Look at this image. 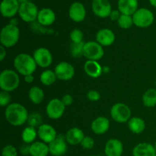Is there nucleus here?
Segmentation results:
<instances>
[{"label": "nucleus", "mask_w": 156, "mask_h": 156, "mask_svg": "<svg viewBox=\"0 0 156 156\" xmlns=\"http://www.w3.org/2000/svg\"><path fill=\"white\" fill-rule=\"evenodd\" d=\"M20 3L18 0H2L0 4V12L4 18H12L18 13Z\"/></svg>", "instance_id": "nucleus-14"}, {"label": "nucleus", "mask_w": 156, "mask_h": 156, "mask_svg": "<svg viewBox=\"0 0 156 156\" xmlns=\"http://www.w3.org/2000/svg\"><path fill=\"white\" fill-rule=\"evenodd\" d=\"M11 96L9 92L1 91L0 92V105L2 107H7L10 105Z\"/></svg>", "instance_id": "nucleus-36"}, {"label": "nucleus", "mask_w": 156, "mask_h": 156, "mask_svg": "<svg viewBox=\"0 0 156 156\" xmlns=\"http://www.w3.org/2000/svg\"><path fill=\"white\" fill-rule=\"evenodd\" d=\"M66 106L62 101L58 98H53L49 101L46 108V112L49 118L56 120L63 115Z\"/></svg>", "instance_id": "nucleus-9"}, {"label": "nucleus", "mask_w": 156, "mask_h": 156, "mask_svg": "<svg viewBox=\"0 0 156 156\" xmlns=\"http://www.w3.org/2000/svg\"><path fill=\"white\" fill-rule=\"evenodd\" d=\"M18 2L20 3V4H22V3H24V2H30V0H18Z\"/></svg>", "instance_id": "nucleus-46"}, {"label": "nucleus", "mask_w": 156, "mask_h": 156, "mask_svg": "<svg viewBox=\"0 0 156 156\" xmlns=\"http://www.w3.org/2000/svg\"><path fill=\"white\" fill-rule=\"evenodd\" d=\"M111 116L117 123H123L129 120L131 111L129 107L123 103H117L111 109Z\"/></svg>", "instance_id": "nucleus-7"}, {"label": "nucleus", "mask_w": 156, "mask_h": 156, "mask_svg": "<svg viewBox=\"0 0 156 156\" xmlns=\"http://www.w3.org/2000/svg\"><path fill=\"white\" fill-rule=\"evenodd\" d=\"M84 34L79 29H74L70 32V39L72 43H81L83 41Z\"/></svg>", "instance_id": "nucleus-34"}, {"label": "nucleus", "mask_w": 156, "mask_h": 156, "mask_svg": "<svg viewBox=\"0 0 156 156\" xmlns=\"http://www.w3.org/2000/svg\"><path fill=\"white\" fill-rule=\"evenodd\" d=\"M80 145L84 149H91L94 146V141L91 137L85 136Z\"/></svg>", "instance_id": "nucleus-37"}, {"label": "nucleus", "mask_w": 156, "mask_h": 156, "mask_svg": "<svg viewBox=\"0 0 156 156\" xmlns=\"http://www.w3.org/2000/svg\"><path fill=\"white\" fill-rule=\"evenodd\" d=\"M37 21L42 26H50L55 22L56 14L49 8H44L39 11Z\"/></svg>", "instance_id": "nucleus-20"}, {"label": "nucleus", "mask_w": 156, "mask_h": 156, "mask_svg": "<svg viewBox=\"0 0 156 156\" xmlns=\"http://www.w3.org/2000/svg\"><path fill=\"white\" fill-rule=\"evenodd\" d=\"M33 57L37 65L41 68H47L53 62V56L48 49L40 47L34 50Z\"/></svg>", "instance_id": "nucleus-10"}, {"label": "nucleus", "mask_w": 156, "mask_h": 156, "mask_svg": "<svg viewBox=\"0 0 156 156\" xmlns=\"http://www.w3.org/2000/svg\"><path fill=\"white\" fill-rule=\"evenodd\" d=\"M155 85H156V79H155Z\"/></svg>", "instance_id": "nucleus-49"}, {"label": "nucleus", "mask_w": 156, "mask_h": 156, "mask_svg": "<svg viewBox=\"0 0 156 156\" xmlns=\"http://www.w3.org/2000/svg\"><path fill=\"white\" fill-rule=\"evenodd\" d=\"M48 146L50 154L53 156H62L65 155L68 149L66 137L62 135L57 136V137Z\"/></svg>", "instance_id": "nucleus-12"}, {"label": "nucleus", "mask_w": 156, "mask_h": 156, "mask_svg": "<svg viewBox=\"0 0 156 156\" xmlns=\"http://www.w3.org/2000/svg\"><path fill=\"white\" fill-rule=\"evenodd\" d=\"M84 70L88 76L91 78H98L102 73V68L98 61L87 60L84 65Z\"/></svg>", "instance_id": "nucleus-24"}, {"label": "nucleus", "mask_w": 156, "mask_h": 156, "mask_svg": "<svg viewBox=\"0 0 156 156\" xmlns=\"http://www.w3.org/2000/svg\"><path fill=\"white\" fill-rule=\"evenodd\" d=\"M133 24L138 27H148L154 22L155 16L153 12L146 8H140L132 15Z\"/></svg>", "instance_id": "nucleus-5"}, {"label": "nucleus", "mask_w": 156, "mask_h": 156, "mask_svg": "<svg viewBox=\"0 0 156 156\" xmlns=\"http://www.w3.org/2000/svg\"><path fill=\"white\" fill-rule=\"evenodd\" d=\"M42 122V117L37 113H33V114H30L27 119V123L30 125V126L32 127H39L41 124Z\"/></svg>", "instance_id": "nucleus-33"}, {"label": "nucleus", "mask_w": 156, "mask_h": 156, "mask_svg": "<svg viewBox=\"0 0 156 156\" xmlns=\"http://www.w3.org/2000/svg\"><path fill=\"white\" fill-rule=\"evenodd\" d=\"M91 9L96 16L101 18L109 17L112 12V7L109 0H93Z\"/></svg>", "instance_id": "nucleus-11"}, {"label": "nucleus", "mask_w": 156, "mask_h": 156, "mask_svg": "<svg viewBox=\"0 0 156 156\" xmlns=\"http://www.w3.org/2000/svg\"><path fill=\"white\" fill-rule=\"evenodd\" d=\"M2 156H18V150L12 145H7L2 150Z\"/></svg>", "instance_id": "nucleus-35"}, {"label": "nucleus", "mask_w": 156, "mask_h": 156, "mask_svg": "<svg viewBox=\"0 0 156 156\" xmlns=\"http://www.w3.org/2000/svg\"><path fill=\"white\" fill-rule=\"evenodd\" d=\"M89 156H98V155H89Z\"/></svg>", "instance_id": "nucleus-48"}, {"label": "nucleus", "mask_w": 156, "mask_h": 156, "mask_svg": "<svg viewBox=\"0 0 156 156\" xmlns=\"http://www.w3.org/2000/svg\"><path fill=\"white\" fill-rule=\"evenodd\" d=\"M155 150H156V142H155Z\"/></svg>", "instance_id": "nucleus-47"}, {"label": "nucleus", "mask_w": 156, "mask_h": 156, "mask_svg": "<svg viewBox=\"0 0 156 156\" xmlns=\"http://www.w3.org/2000/svg\"><path fill=\"white\" fill-rule=\"evenodd\" d=\"M115 34L109 28L101 29L96 34V41L102 47H108L115 41Z\"/></svg>", "instance_id": "nucleus-18"}, {"label": "nucleus", "mask_w": 156, "mask_h": 156, "mask_svg": "<svg viewBox=\"0 0 156 156\" xmlns=\"http://www.w3.org/2000/svg\"><path fill=\"white\" fill-rule=\"evenodd\" d=\"M28 97L32 103L34 105H40L44 99V92L40 87L33 86L29 90Z\"/></svg>", "instance_id": "nucleus-27"}, {"label": "nucleus", "mask_w": 156, "mask_h": 156, "mask_svg": "<svg viewBox=\"0 0 156 156\" xmlns=\"http://www.w3.org/2000/svg\"><path fill=\"white\" fill-rule=\"evenodd\" d=\"M133 156H156L155 146L148 143H141L133 149Z\"/></svg>", "instance_id": "nucleus-23"}, {"label": "nucleus", "mask_w": 156, "mask_h": 156, "mask_svg": "<svg viewBox=\"0 0 156 156\" xmlns=\"http://www.w3.org/2000/svg\"><path fill=\"white\" fill-rule=\"evenodd\" d=\"M5 56H6L5 47L1 45V47H0V59H1V61L4 60Z\"/></svg>", "instance_id": "nucleus-42"}, {"label": "nucleus", "mask_w": 156, "mask_h": 156, "mask_svg": "<svg viewBox=\"0 0 156 156\" xmlns=\"http://www.w3.org/2000/svg\"><path fill=\"white\" fill-rule=\"evenodd\" d=\"M65 137L68 144L72 146H77L81 144L83 139L85 138V135L82 129L78 127H73L67 131Z\"/></svg>", "instance_id": "nucleus-21"}, {"label": "nucleus", "mask_w": 156, "mask_h": 156, "mask_svg": "<svg viewBox=\"0 0 156 156\" xmlns=\"http://www.w3.org/2000/svg\"><path fill=\"white\" fill-rule=\"evenodd\" d=\"M121 13L119 10H112L111 15H110V18H111V21H118V19L120 18Z\"/></svg>", "instance_id": "nucleus-40"}, {"label": "nucleus", "mask_w": 156, "mask_h": 156, "mask_svg": "<svg viewBox=\"0 0 156 156\" xmlns=\"http://www.w3.org/2000/svg\"><path fill=\"white\" fill-rule=\"evenodd\" d=\"M20 84V77L17 72L5 69L0 73V88L2 91L11 92L15 91Z\"/></svg>", "instance_id": "nucleus-4"}, {"label": "nucleus", "mask_w": 156, "mask_h": 156, "mask_svg": "<svg viewBox=\"0 0 156 156\" xmlns=\"http://www.w3.org/2000/svg\"><path fill=\"white\" fill-rule=\"evenodd\" d=\"M128 127L133 133L140 134L146 129V123L140 117H133L128 121Z\"/></svg>", "instance_id": "nucleus-26"}, {"label": "nucleus", "mask_w": 156, "mask_h": 156, "mask_svg": "<svg viewBox=\"0 0 156 156\" xmlns=\"http://www.w3.org/2000/svg\"><path fill=\"white\" fill-rule=\"evenodd\" d=\"M20 30L17 25L9 24L2 27L0 33L1 45L5 48L12 47L18 42Z\"/></svg>", "instance_id": "nucleus-3"}, {"label": "nucleus", "mask_w": 156, "mask_h": 156, "mask_svg": "<svg viewBox=\"0 0 156 156\" xmlns=\"http://www.w3.org/2000/svg\"><path fill=\"white\" fill-rule=\"evenodd\" d=\"M39 10L36 5L32 2H27L20 5L18 15L22 21L31 23L37 19Z\"/></svg>", "instance_id": "nucleus-6"}, {"label": "nucleus", "mask_w": 156, "mask_h": 156, "mask_svg": "<svg viewBox=\"0 0 156 156\" xmlns=\"http://www.w3.org/2000/svg\"><path fill=\"white\" fill-rule=\"evenodd\" d=\"M9 24H14V25H17V24H18V21H17V19H15V18H12V19L11 20V21H10V23H9Z\"/></svg>", "instance_id": "nucleus-44"}, {"label": "nucleus", "mask_w": 156, "mask_h": 156, "mask_svg": "<svg viewBox=\"0 0 156 156\" xmlns=\"http://www.w3.org/2000/svg\"><path fill=\"white\" fill-rule=\"evenodd\" d=\"M61 101H62V102L63 103V105H65L66 107L69 106V105H71L72 104H73V98L71 94H65V95L62 98Z\"/></svg>", "instance_id": "nucleus-39"}, {"label": "nucleus", "mask_w": 156, "mask_h": 156, "mask_svg": "<svg viewBox=\"0 0 156 156\" xmlns=\"http://www.w3.org/2000/svg\"><path fill=\"white\" fill-rule=\"evenodd\" d=\"M87 98L91 101H97L101 98V94L98 91L95 90H91L87 94Z\"/></svg>", "instance_id": "nucleus-38"}, {"label": "nucleus", "mask_w": 156, "mask_h": 156, "mask_svg": "<svg viewBox=\"0 0 156 156\" xmlns=\"http://www.w3.org/2000/svg\"><path fill=\"white\" fill-rule=\"evenodd\" d=\"M84 45L85 42L72 43L70 45V53L75 58H79L84 56Z\"/></svg>", "instance_id": "nucleus-31"}, {"label": "nucleus", "mask_w": 156, "mask_h": 156, "mask_svg": "<svg viewBox=\"0 0 156 156\" xmlns=\"http://www.w3.org/2000/svg\"><path fill=\"white\" fill-rule=\"evenodd\" d=\"M29 114L25 107L18 103H12L6 107L5 117L11 125L21 126L27 121Z\"/></svg>", "instance_id": "nucleus-1"}, {"label": "nucleus", "mask_w": 156, "mask_h": 156, "mask_svg": "<svg viewBox=\"0 0 156 156\" xmlns=\"http://www.w3.org/2000/svg\"><path fill=\"white\" fill-rule=\"evenodd\" d=\"M37 63L33 56L27 53H20L14 59V66L21 76L32 75L37 69Z\"/></svg>", "instance_id": "nucleus-2"}, {"label": "nucleus", "mask_w": 156, "mask_h": 156, "mask_svg": "<svg viewBox=\"0 0 156 156\" xmlns=\"http://www.w3.org/2000/svg\"><path fill=\"white\" fill-rule=\"evenodd\" d=\"M123 152V143L117 139H111L105 144V154L106 156H121Z\"/></svg>", "instance_id": "nucleus-17"}, {"label": "nucleus", "mask_w": 156, "mask_h": 156, "mask_svg": "<svg viewBox=\"0 0 156 156\" xmlns=\"http://www.w3.org/2000/svg\"><path fill=\"white\" fill-rule=\"evenodd\" d=\"M117 24L121 28L128 29L133 24V19L132 15H127L121 14L120 18L117 21Z\"/></svg>", "instance_id": "nucleus-32"}, {"label": "nucleus", "mask_w": 156, "mask_h": 156, "mask_svg": "<svg viewBox=\"0 0 156 156\" xmlns=\"http://www.w3.org/2000/svg\"><path fill=\"white\" fill-rule=\"evenodd\" d=\"M117 6L121 14L133 15L138 10V0H118Z\"/></svg>", "instance_id": "nucleus-22"}, {"label": "nucleus", "mask_w": 156, "mask_h": 156, "mask_svg": "<svg viewBox=\"0 0 156 156\" xmlns=\"http://www.w3.org/2000/svg\"><path fill=\"white\" fill-rule=\"evenodd\" d=\"M37 136V130L36 129V128L29 126L24 128V130L22 131L21 139L25 144H30L34 142Z\"/></svg>", "instance_id": "nucleus-28"}, {"label": "nucleus", "mask_w": 156, "mask_h": 156, "mask_svg": "<svg viewBox=\"0 0 156 156\" xmlns=\"http://www.w3.org/2000/svg\"><path fill=\"white\" fill-rule=\"evenodd\" d=\"M69 16L75 22L84 21L86 16V9L82 2H75L70 5L69 9Z\"/></svg>", "instance_id": "nucleus-15"}, {"label": "nucleus", "mask_w": 156, "mask_h": 156, "mask_svg": "<svg viewBox=\"0 0 156 156\" xmlns=\"http://www.w3.org/2000/svg\"><path fill=\"white\" fill-rule=\"evenodd\" d=\"M30 145L25 144L22 145L20 148V152L23 155H30Z\"/></svg>", "instance_id": "nucleus-41"}, {"label": "nucleus", "mask_w": 156, "mask_h": 156, "mask_svg": "<svg viewBox=\"0 0 156 156\" xmlns=\"http://www.w3.org/2000/svg\"><path fill=\"white\" fill-rule=\"evenodd\" d=\"M50 153L49 146L44 142H34L30 146V156H47Z\"/></svg>", "instance_id": "nucleus-25"}, {"label": "nucleus", "mask_w": 156, "mask_h": 156, "mask_svg": "<svg viewBox=\"0 0 156 156\" xmlns=\"http://www.w3.org/2000/svg\"><path fill=\"white\" fill-rule=\"evenodd\" d=\"M110 127V121L107 117H98L94 119L91 124V130L97 135L106 133Z\"/></svg>", "instance_id": "nucleus-19"}, {"label": "nucleus", "mask_w": 156, "mask_h": 156, "mask_svg": "<svg viewBox=\"0 0 156 156\" xmlns=\"http://www.w3.org/2000/svg\"><path fill=\"white\" fill-rule=\"evenodd\" d=\"M143 103L147 108H153L156 106V89L149 88L143 96Z\"/></svg>", "instance_id": "nucleus-29"}, {"label": "nucleus", "mask_w": 156, "mask_h": 156, "mask_svg": "<svg viewBox=\"0 0 156 156\" xmlns=\"http://www.w3.org/2000/svg\"><path fill=\"white\" fill-rule=\"evenodd\" d=\"M58 79L62 81H69L75 75V69L72 64L67 62H61L56 65L54 70Z\"/></svg>", "instance_id": "nucleus-13"}, {"label": "nucleus", "mask_w": 156, "mask_h": 156, "mask_svg": "<svg viewBox=\"0 0 156 156\" xmlns=\"http://www.w3.org/2000/svg\"><path fill=\"white\" fill-rule=\"evenodd\" d=\"M37 134L41 141L50 144L57 137L56 131L51 125L42 124L37 128Z\"/></svg>", "instance_id": "nucleus-16"}, {"label": "nucleus", "mask_w": 156, "mask_h": 156, "mask_svg": "<svg viewBox=\"0 0 156 156\" xmlns=\"http://www.w3.org/2000/svg\"><path fill=\"white\" fill-rule=\"evenodd\" d=\"M56 79H57V77H56L55 72L50 69H47L43 72L41 75V77H40L41 83L46 86L52 85L53 83H55Z\"/></svg>", "instance_id": "nucleus-30"}, {"label": "nucleus", "mask_w": 156, "mask_h": 156, "mask_svg": "<svg viewBox=\"0 0 156 156\" xmlns=\"http://www.w3.org/2000/svg\"><path fill=\"white\" fill-rule=\"evenodd\" d=\"M149 3L151 4V5H152L153 7L156 8V0H149Z\"/></svg>", "instance_id": "nucleus-45"}, {"label": "nucleus", "mask_w": 156, "mask_h": 156, "mask_svg": "<svg viewBox=\"0 0 156 156\" xmlns=\"http://www.w3.org/2000/svg\"><path fill=\"white\" fill-rule=\"evenodd\" d=\"M105 54L103 47L97 41H88L84 45V56L88 60L97 61L101 59Z\"/></svg>", "instance_id": "nucleus-8"}, {"label": "nucleus", "mask_w": 156, "mask_h": 156, "mask_svg": "<svg viewBox=\"0 0 156 156\" xmlns=\"http://www.w3.org/2000/svg\"><path fill=\"white\" fill-rule=\"evenodd\" d=\"M34 78L33 75H27V76H24V81L28 84L32 83L34 82Z\"/></svg>", "instance_id": "nucleus-43"}]
</instances>
